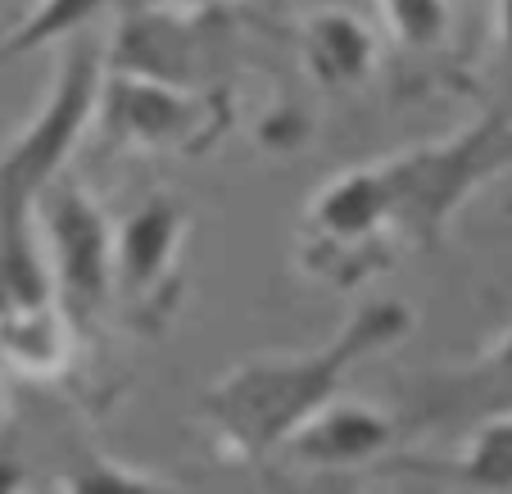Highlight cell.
I'll return each instance as SVG.
<instances>
[{"label":"cell","mask_w":512,"mask_h":494,"mask_svg":"<svg viewBox=\"0 0 512 494\" xmlns=\"http://www.w3.org/2000/svg\"><path fill=\"white\" fill-rule=\"evenodd\" d=\"M413 322V304L404 300H363L322 345L254 354L227 368L200 395V417L218 454L236 463L277 458L313 413L345 395V381L363 363L413 336Z\"/></svg>","instance_id":"1"},{"label":"cell","mask_w":512,"mask_h":494,"mask_svg":"<svg viewBox=\"0 0 512 494\" xmlns=\"http://www.w3.org/2000/svg\"><path fill=\"white\" fill-rule=\"evenodd\" d=\"M109 73V41L82 32L59 46L50 87L28 123L0 146V313L55 300L50 263L37 232V204L68 173L82 136L96 127L100 87Z\"/></svg>","instance_id":"2"},{"label":"cell","mask_w":512,"mask_h":494,"mask_svg":"<svg viewBox=\"0 0 512 494\" xmlns=\"http://www.w3.org/2000/svg\"><path fill=\"white\" fill-rule=\"evenodd\" d=\"M503 173H512V109L503 105H490L449 136L377 159L390 227L399 245L422 254L440 250L454 218Z\"/></svg>","instance_id":"3"},{"label":"cell","mask_w":512,"mask_h":494,"mask_svg":"<svg viewBox=\"0 0 512 494\" xmlns=\"http://www.w3.org/2000/svg\"><path fill=\"white\" fill-rule=\"evenodd\" d=\"M399 236L390 227L386 191L377 164L345 168L327 186L313 191L300 223V272L313 281H331L354 291L358 281L386 272L399 259Z\"/></svg>","instance_id":"4"},{"label":"cell","mask_w":512,"mask_h":494,"mask_svg":"<svg viewBox=\"0 0 512 494\" xmlns=\"http://www.w3.org/2000/svg\"><path fill=\"white\" fill-rule=\"evenodd\" d=\"M96 127L109 150L200 155L227 127V109L218 91L177 87V82L109 64L105 87H100Z\"/></svg>","instance_id":"5"},{"label":"cell","mask_w":512,"mask_h":494,"mask_svg":"<svg viewBox=\"0 0 512 494\" xmlns=\"http://www.w3.org/2000/svg\"><path fill=\"white\" fill-rule=\"evenodd\" d=\"M37 232L55 300L87 336L114 309V223L87 182L64 173L37 204Z\"/></svg>","instance_id":"6"},{"label":"cell","mask_w":512,"mask_h":494,"mask_svg":"<svg viewBox=\"0 0 512 494\" xmlns=\"http://www.w3.org/2000/svg\"><path fill=\"white\" fill-rule=\"evenodd\" d=\"M227 32L218 10H173L136 0L123 5L114 37H109V64L150 73V78L177 82L195 91H218V64H227Z\"/></svg>","instance_id":"7"},{"label":"cell","mask_w":512,"mask_h":494,"mask_svg":"<svg viewBox=\"0 0 512 494\" xmlns=\"http://www.w3.org/2000/svg\"><path fill=\"white\" fill-rule=\"evenodd\" d=\"M186 232L191 209L164 191L145 195L132 214L114 223V309H123L136 327H155L177 309Z\"/></svg>","instance_id":"8"},{"label":"cell","mask_w":512,"mask_h":494,"mask_svg":"<svg viewBox=\"0 0 512 494\" xmlns=\"http://www.w3.org/2000/svg\"><path fill=\"white\" fill-rule=\"evenodd\" d=\"M395 408L408 436H467L490 417L512 413V327L476 359L413 377Z\"/></svg>","instance_id":"9"},{"label":"cell","mask_w":512,"mask_h":494,"mask_svg":"<svg viewBox=\"0 0 512 494\" xmlns=\"http://www.w3.org/2000/svg\"><path fill=\"white\" fill-rule=\"evenodd\" d=\"M404 440L408 431L399 408L336 395L281 445L277 458H286L295 467H313V472H340V467L390 463L404 449Z\"/></svg>","instance_id":"10"},{"label":"cell","mask_w":512,"mask_h":494,"mask_svg":"<svg viewBox=\"0 0 512 494\" xmlns=\"http://www.w3.org/2000/svg\"><path fill=\"white\" fill-rule=\"evenodd\" d=\"M295 55L322 91H354L377 68V32L368 19H358L354 10H340V5L313 10L300 23Z\"/></svg>","instance_id":"11"},{"label":"cell","mask_w":512,"mask_h":494,"mask_svg":"<svg viewBox=\"0 0 512 494\" xmlns=\"http://www.w3.org/2000/svg\"><path fill=\"white\" fill-rule=\"evenodd\" d=\"M82 327L59 300L0 313V368H14L28 381H55L73 368Z\"/></svg>","instance_id":"12"},{"label":"cell","mask_w":512,"mask_h":494,"mask_svg":"<svg viewBox=\"0 0 512 494\" xmlns=\"http://www.w3.org/2000/svg\"><path fill=\"white\" fill-rule=\"evenodd\" d=\"M118 0H32L28 14L0 37V68L41 55L50 46H68L82 32H96V23Z\"/></svg>","instance_id":"13"},{"label":"cell","mask_w":512,"mask_h":494,"mask_svg":"<svg viewBox=\"0 0 512 494\" xmlns=\"http://www.w3.org/2000/svg\"><path fill=\"white\" fill-rule=\"evenodd\" d=\"M431 476L458 490H512V413L490 417L458 436L454 454L440 458Z\"/></svg>","instance_id":"14"},{"label":"cell","mask_w":512,"mask_h":494,"mask_svg":"<svg viewBox=\"0 0 512 494\" xmlns=\"http://www.w3.org/2000/svg\"><path fill=\"white\" fill-rule=\"evenodd\" d=\"M377 10L404 50H435L454 28V0H377Z\"/></svg>","instance_id":"15"},{"label":"cell","mask_w":512,"mask_h":494,"mask_svg":"<svg viewBox=\"0 0 512 494\" xmlns=\"http://www.w3.org/2000/svg\"><path fill=\"white\" fill-rule=\"evenodd\" d=\"M64 490H82V494H141V490H173L168 476L141 472V467L123 463V458H109L100 449H87V454L73 463V472L64 476Z\"/></svg>","instance_id":"16"},{"label":"cell","mask_w":512,"mask_h":494,"mask_svg":"<svg viewBox=\"0 0 512 494\" xmlns=\"http://www.w3.org/2000/svg\"><path fill=\"white\" fill-rule=\"evenodd\" d=\"M494 55H499L503 73L512 78V0H494Z\"/></svg>","instance_id":"17"},{"label":"cell","mask_w":512,"mask_h":494,"mask_svg":"<svg viewBox=\"0 0 512 494\" xmlns=\"http://www.w3.org/2000/svg\"><path fill=\"white\" fill-rule=\"evenodd\" d=\"M23 485H28L23 463L14 454H5V449H0V494H5V490H23Z\"/></svg>","instance_id":"18"},{"label":"cell","mask_w":512,"mask_h":494,"mask_svg":"<svg viewBox=\"0 0 512 494\" xmlns=\"http://www.w3.org/2000/svg\"><path fill=\"white\" fill-rule=\"evenodd\" d=\"M136 5V0H132ZM150 5H173V10H218L223 0H150Z\"/></svg>","instance_id":"19"},{"label":"cell","mask_w":512,"mask_h":494,"mask_svg":"<svg viewBox=\"0 0 512 494\" xmlns=\"http://www.w3.org/2000/svg\"><path fill=\"white\" fill-rule=\"evenodd\" d=\"M5 413H10V408H5V390H0V427H5Z\"/></svg>","instance_id":"20"},{"label":"cell","mask_w":512,"mask_h":494,"mask_svg":"<svg viewBox=\"0 0 512 494\" xmlns=\"http://www.w3.org/2000/svg\"><path fill=\"white\" fill-rule=\"evenodd\" d=\"M123 5H132V0H118V10H123Z\"/></svg>","instance_id":"21"}]
</instances>
